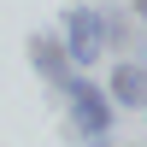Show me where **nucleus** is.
<instances>
[{
    "label": "nucleus",
    "instance_id": "f257e3e1",
    "mask_svg": "<svg viewBox=\"0 0 147 147\" xmlns=\"http://www.w3.org/2000/svg\"><path fill=\"white\" fill-rule=\"evenodd\" d=\"M65 30H71V59H82V65H94V59H100V47H106V18L100 12H88V6H77L65 18Z\"/></svg>",
    "mask_w": 147,
    "mask_h": 147
},
{
    "label": "nucleus",
    "instance_id": "f03ea898",
    "mask_svg": "<svg viewBox=\"0 0 147 147\" xmlns=\"http://www.w3.org/2000/svg\"><path fill=\"white\" fill-rule=\"evenodd\" d=\"M65 94H71V112H77V129L88 141H100L106 136V94L94 88V82H77V77L65 82Z\"/></svg>",
    "mask_w": 147,
    "mask_h": 147
},
{
    "label": "nucleus",
    "instance_id": "7ed1b4c3",
    "mask_svg": "<svg viewBox=\"0 0 147 147\" xmlns=\"http://www.w3.org/2000/svg\"><path fill=\"white\" fill-rule=\"evenodd\" d=\"M112 100H118V106H136V112H147V71L136 65V59H124V65L112 71Z\"/></svg>",
    "mask_w": 147,
    "mask_h": 147
},
{
    "label": "nucleus",
    "instance_id": "20e7f679",
    "mask_svg": "<svg viewBox=\"0 0 147 147\" xmlns=\"http://www.w3.org/2000/svg\"><path fill=\"white\" fill-rule=\"evenodd\" d=\"M30 53H35V65H41V71H47V77H53V82H59V88H65V82H71V77H65V53H59V47H53V41H35V47H30Z\"/></svg>",
    "mask_w": 147,
    "mask_h": 147
},
{
    "label": "nucleus",
    "instance_id": "39448f33",
    "mask_svg": "<svg viewBox=\"0 0 147 147\" xmlns=\"http://www.w3.org/2000/svg\"><path fill=\"white\" fill-rule=\"evenodd\" d=\"M136 12H141V18H147V0H136Z\"/></svg>",
    "mask_w": 147,
    "mask_h": 147
}]
</instances>
